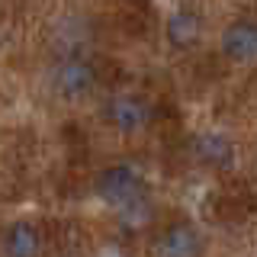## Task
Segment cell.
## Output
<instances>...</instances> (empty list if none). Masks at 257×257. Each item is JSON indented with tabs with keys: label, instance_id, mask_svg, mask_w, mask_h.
Returning <instances> with one entry per match:
<instances>
[{
	"label": "cell",
	"instance_id": "52a82bcc",
	"mask_svg": "<svg viewBox=\"0 0 257 257\" xmlns=\"http://www.w3.org/2000/svg\"><path fill=\"white\" fill-rule=\"evenodd\" d=\"M193 148H196L199 161H206V164H212V167H228L231 161H235V145L225 139L222 132H203Z\"/></svg>",
	"mask_w": 257,
	"mask_h": 257
},
{
	"label": "cell",
	"instance_id": "8992f818",
	"mask_svg": "<svg viewBox=\"0 0 257 257\" xmlns=\"http://www.w3.org/2000/svg\"><path fill=\"white\" fill-rule=\"evenodd\" d=\"M39 247H42V238H39L36 225L16 222L7 228V235H4V254L7 257H36Z\"/></svg>",
	"mask_w": 257,
	"mask_h": 257
},
{
	"label": "cell",
	"instance_id": "5b68a950",
	"mask_svg": "<svg viewBox=\"0 0 257 257\" xmlns=\"http://www.w3.org/2000/svg\"><path fill=\"white\" fill-rule=\"evenodd\" d=\"M199 231L193 225H171L158 238V254L161 257H199Z\"/></svg>",
	"mask_w": 257,
	"mask_h": 257
},
{
	"label": "cell",
	"instance_id": "7a4b0ae2",
	"mask_svg": "<svg viewBox=\"0 0 257 257\" xmlns=\"http://www.w3.org/2000/svg\"><path fill=\"white\" fill-rule=\"evenodd\" d=\"M96 87V68L87 58H68L55 68V90L64 100H77L87 96Z\"/></svg>",
	"mask_w": 257,
	"mask_h": 257
},
{
	"label": "cell",
	"instance_id": "6da1fadb",
	"mask_svg": "<svg viewBox=\"0 0 257 257\" xmlns=\"http://www.w3.org/2000/svg\"><path fill=\"white\" fill-rule=\"evenodd\" d=\"M96 193H100V199H106L109 206L132 209V206H142V199H145V180H142V174L132 171L128 164H112L100 174Z\"/></svg>",
	"mask_w": 257,
	"mask_h": 257
},
{
	"label": "cell",
	"instance_id": "277c9868",
	"mask_svg": "<svg viewBox=\"0 0 257 257\" xmlns=\"http://www.w3.org/2000/svg\"><path fill=\"white\" fill-rule=\"evenodd\" d=\"M222 52L235 61L257 58V23L254 20H235L222 32Z\"/></svg>",
	"mask_w": 257,
	"mask_h": 257
},
{
	"label": "cell",
	"instance_id": "3957f363",
	"mask_svg": "<svg viewBox=\"0 0 257 257\" xmlns=\"http://www.w3.org/2000/svg\"><path fill=\"white\" fill-rule=\"evenodd\" d=\"M103 116H106L119 132L132 135V132H142V128L151 122V106L142 96L125 93V96H112L106 106H103Z\"/></svg>",
	"mask_w": 257,
	"mask_h": 257
},
{
	"label": "cell",
	"instance_id": "ba28073f",
	"mask_svg": "<svg viewBox=\"0 0 257 257\" xmlns=\"http://www.w3.org/2000/svg\"><path fill=\"white\" fill-rule=\"evenodd\" d=\"M199 32H203V20H199L193 10H174L171 20H167V39H171V45L177 48H190L193 42L199 39Z\"/></svg>",
	"mask_w": 257,
	"mask_h": 257
}]
</instances>
